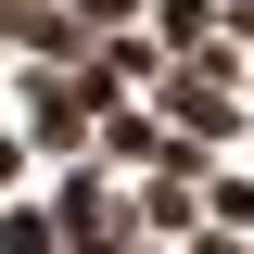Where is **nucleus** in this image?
I'll list each match as a JSON object with an SVG mask.
<instances>
[{
  "mask_svg": "<svg viewBox=\"0 0 254 254\" xmlns=\"http://www.w3.org/2000/svg\"><path fill=\"white\" fill-rule=\"evenodd\" d=\"M76 13H102V26H115V13H127V0H76Z\"/></svg>",
  "mask_w": 254,
  "mask_h": 254,
  "instance_id": "1",
  "label": "nucleus"
}]
</instances>
